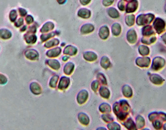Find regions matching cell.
<instances>
[{"instance_id":"30","label":"cell","mask_w":166,"mask_h":130,"mask_svg":"<svg viewBox=\"0 0 166 130\" xmlns=\"http://www.w3.org/2000/svg\"><path fill=\"white\" fill-rule=\"evenodd\" d=\"M139 52L142 55H148L149 53V48L147 46L141 45L139 48Z\"/></svg>"},{"instance_id":"14","label":"cell","mask_w":166,"mask_h":130,"mask_svg":"<svg viewBox=\"0 0 166 130\" xmlns=\"http://www.w3.org/2000/svg\"><path fill=\"white\" fill-rule=\"evenodd\" d=\"M12 37V33L7 28L0 29V38L3 39H10Z\"/></svg>"},{"instance_id":"29","label":"cell","mask_w":166,"mask_h":130,"mask_svg":"<svg viewBox=\"0 0 166 130\" xmlns=\"http://www.w3.org/2000/svg\"><path fill=\"white\" fill-rule=\"evenodd\" d=\"M18 17V14L16 10H12L9 13V19L11 22H15Z\"/></svg>"},{"instance_id":"27","label":"cell","mask_w":166,"mask_h":130,"mask_svg":"<svg viewBox=\"0 0 166 130\" xmlns=\"http://www.w3.org/2000/svg\"><path fill=\"white\" fill-rule=\"evenodd\" d=\"M126 23L129 26H132L134 24V21H135V16L132 14L127 15L125 17Z\"/></svg>"},{"instance_id":"26","label":"cell","mask_w":166,"mask_h":130,"mask_svg":"<svg viewBox=\"0 0 166 130\" xmlns=\"http://www.w3.org/2000/svg\"><path fill=\"white\" fill-rule=\"evenodd\" d=\"M154 33V32L151 26H147L142 29V34L144 36H149Z\"/></svg>"},{"instance_id":"15","label":"cell","mask_w":166,"mask_h":130,"mask_svg":"<svg viewBox=\"0 0 166 130\" xmlns=\"http://www.w3.org/2000/svg\"><path fill=\"white\" fill-rule=\"evenodd\" d=\"M127 39L131 43H134L137 40V35L135 31L133 29H131L128 32Z\"/></svg>"},{"instance_id":"35","label":"cell","mask_w":166,"mask_h":130,"mask_svg":"<svg viewBox=\"0 0 166 130\" xmlns=\"http://www.w3.org/2000/svg\"><path fill=\"white\" fill-rule=\"evenodd\" d=\"M18 11H19V14L21 16L25 17L27 14V12L25 9H23L22 8H19L18 9Z\"/></svg>"},{"instance_id":"18","label":"cell","mask_w":166,"mask_h":130,"mask_svg":"<svg viewBox=\"0 0 166 130\" xmlns=\"http://www.w3.org/2000/svg\"><path fill=\"white\" fill-rule=\"evenodd\" d=\"M58 34L59 33L57 31H55V32H52L48 34H42L40 37V38H41V42H43L47 41V39H50L51 38L54 37V36L56 35H58Z\"/></svg>"},{"instance_id":"42","label":"cell","mask_w":166,"mask_h":130,"mask_svg":"<svg viewBox=\"0 0 166 130\" xmlns=\"http://www.w3.org/2000/svg\"><path fill=\"white\" fill-rule=\"evenodd\" d=\"M122 1H125L126 2H130L132 1V0H122Z\"/></svg>"},{"instance_id":"24","label":"cell","mask_w":166,"mask_h":130,"mask_svg":"<svg viewBox=\"0 0 166 130\" xmlns=\"http://www.w3.org/2000/svg\"><path fill=\"white\" fill-rule=\"evenodd\" d=\"M107 13H108L109 16L111 17L112 18L116 19V18H117L119 17V13L117 11V10L115 8H113V7L109 8L107 10Z\"/></svg>"},{"instance_id":"28","label":"cell","mask_w":166,"mask_h":130,"mask_svg":"<svg viewBox=\"0 0 166 130\" xmlns=\"http://www.w3.org/2000/svg\"><path fill=\"white\" fill-rule=\"evenodd\" d=\"M59 77L57 75H53V77L51 78L49 82V85L51 88H56L57 84L58 81Z\"/></svg>"},{"instance_id":"25","label":"cell","mask_w":166,"mask_h":130,"mask_svg":"<svg viewBox=\"0 0 166 130\" xmlns=\"http://www.w3.org/2000/svg\"><path fill=\"white\" fill-rule=\"evenodd\" d=\"M157 59L158 61L157 60L156 58H155L153 62V67L155 69H157V68H160L161 66L164 65V59L161 58H157Z\"/></svg>"},{"instance_id":"2","label":"cell","mask_w":166,"mask_h":130,"mask_svg":"<svg viewBox=\"0 0 166 130\" xmlns=\"http://www.w3.org/2000/svg\"><path fill=\"white\" fill-rule=\"evenodd\" d=\"M153 26L155 30L157 32L158 34L161 33L164 31V28H165V22L164 20L157 18L155 19L153 23Z\"/></svg>"},{"instance_id":"34","label":"cell","mask_w":166,"mask_h":130,"mask_svg":"<svg viewBox=\"0 0 166 130\" xmlns=\"http://www.w3.org/2000/svg\"><path fill=\"white\" fill-rule=\"evenodd\" d=\"M26 22L28 24H30L32 23L34 21V18L31 15H28L25 18Z\"/></svg>"},{"instance_id":"4","label":"cell","mask_w":166,"mask_h":130,"mask_svg":"<svg viewBox=\"0 0 166 130\" xmlns=\"http://www.w3.org/2000/svg\"><path fill=\"white\" fill-rule=\"evenodd\" d=\"M30 89L31 93L35 95H39L42 92L41 86L36 82H32L31 83Z\"/></svg>"},{"instance_id":"11","label":"cell","mask_w":166,"mask_h":130,"mask_svg":"<svg viewBox=\"0 0 166 130\" xmlns=\"http://www.w3.org/2000/svg\"><path fill=\"white\" fill-rule=\"evenodd\" d=\"M24 38L28 44H34L37 40V37L34 34L27 33L24 35Z\"/></svg>"},{"instance_id":"22","label":"cell","mask_w":166,"mask_h":130,"mask_svg":"<svg viewBox=\"0 0 166 130\" xmlns=\"http://www.w3.org/2000/svg\"><path fill=\"white\" fill-rule=\"evenodd\" d=\"M60 43V41L57 38H53L50 41H48L44 44V47L46 48H50L54 46H57Z\"/></svg>"},{"instance_id":"8","label":"cell","mask_w":166,"mask_h":130,"mask_svg":"<svg viewBox=\"0 0 166 130\" xmlns=\"http://www.w3.org/2000/svg\"><path fill=\"white\" fill-rule=\"evenodd\" d=\"M70 79L67 77H62L60 78L58 85L59 89L64 90L67 88L70 85Z\"/></svg>"},{"instance_id":"16","label":"cell","mask_w":166,"mask_h":130,"mask_svg":"<svg viewBox=\"0 0 166 130\" xmlns=\"http://www.w3.org/2000/svg\"><path fill=\"white\" fill-rule=\"evenodd\" d=\"M77 48H76L75 47L72 46V45H68V46H67L65 48L63 53L65 54L73 56V55H76V53H77Z\"/></svg>"},{"instance_id":"17","label":"cell","mask_w":166,"mask_h":130,"mask_svg":"<svg viewBox=\"0 0 166 130\" xmlns=\"http://www.w3.org/2000/svg\"><path fill=\"white\" fill-rule=\"evenodd\" d=\"M109 34V28L106 26L102 27L99 31V36L102 39H105L108 38Z\"/></svg>"},{"instance_id":"41","label":"cell","mask_w":166,"mask_h":130,"mask_svg":"<svg viewBox=\"0 0 166 130\" xmlns=\"http://www.w3.org/2000/svg\"><path fill=\"white\" fill-rule=\"evenodd\" d=\"M68 58H69V57H67V56H65V57H63L62 59H63V60H64V61H66V60H67V59H68Z\"/></svg>"},{"instance_id":"6","label":"cell","mask_w":166,"mask_h":130,"mask_svg":"<svg viewBox=\"0 0 166 130\" xmlns=\"http://www.w3.org/2000/svg\"><path fill=\"white\" fill-rule=\"evenodd\" d=\"M61 49L60 48L57 47L47 50L46 52V56L49 58H56L60 54Z\"/></svg>"},{"instance_id":"38","label":"cell","mask_w":166,"mask_h":130,"mask_svg":"<svg viewBox=\"0 0 166 130\" xmlns=\"http://www.w3.org/2000/svg\"><path fill=\"white\" fill-rule=\"evenodd\" d=\"M91 0H80V2L83 5H86L90 2Z\"/></svg>"},{"instance_id":"12","label":"cell","mask_w":166,"mask_h":130,"mask_svg":"<svg viewBox=\"0 0 166 130\" xmlns=\"http://www.w3.org/2000/svg\"><path fill=\"white\" fill-rule=\"evenodd\" d=\"M94 26L91 24H85L83 25L81 28L80 32L81 33L83 34H88V33H91L93 32L94 30Z\"/></svg>"},{"instance_id":"5","label":"cell","mask_w":166,"mask_h":130,"mask_svg":"<svg viewBox=\"0 0 166 130\" xmlns=\"http://www.w3.org/2000/svg\"><path fill=\"white\" fill-rule=\"evenodd\" d=\"M138 2L137 0H132L128 3L126 6V12L127 13L135 12L137 9Z\"/></svg>"},{"instance_id":"7","label":"cell","mask_w":166,"mask_h":130,"mask_svg":"<svg viewBox=\"0 0 166 130\" xmlns=\"http://www.w3.org/2000/svg\"><path fill=\"white\" fill-rule=\"evenodd\" d=\"M88 98V93L85 90H83L78 93L77 96V101L80 104H84Z\"/></svg>"},{"instance_id":"23","label":"cell","mask_w":166,"mask_h":130,"mask_svg":"<svg viewBox=\"0 0 166 130\" xmlns=\"http://www.w3.org/2000/svg\"><path fill=\"white\" fill-rule=\"evenodd\" d=\"M112 32L113 35L118 36L121 33V25L118 23H114L112 27Z\"/></svg>"},{"instance_id":"1","label":"cell","mask_w":166,"mask_h":130,"mask_svg":"<svg viewBox=\"0 0 166 130\" xmlns=\"http://www.w3.org/2000/svg\"><path fill=\"white\" fill-rule=\"evenodd\" d=\"M154 14L151 13H148L146 14H140L137 18L136 22L138 25H146L151 23L154 19Z\"/></svg>"},{"instance_id":"33","label":"cell","mask_w":166,"mask_h":130,"mask_svg":"<svg viewBox=\"0 0 166 130\" xmlns=\"http://www.w3.org/2000/svg\"><path fill=\"white\" fill-rule=\"evenodd\" d=\"M118 7L119 10L121 11H123L125 10V3L122 0H121L119 2L118 4Z\"/></svg>"},{"instance_id":"21","label":"cell","mask_w":166,"mask_h":130,"mask_svg":"<svg viewBox=\"0 0 166 130\" xmlns=\"http://www.w3.org/2000/svg\"><path fill=\"white\" fill-rule=\"evenodd\" d=\"M83 56L86 60L89 61H93L97 58V56L96 54L91 52H86L84 53Z\"/></svg>"},{"instance_id":"19","label":"cell","mask_w":166,"mask_h":130,"mask_svg":"<svg viewBox=\"0 0 166 130\" xmlns=\"http://www.w3.org/2000/svg\"><path fill=\"white\" fill-rule=\"evenodd\" d=\"M78 118L80 122L83 125H87L89 123V119L88 116L85 113H79L78 115Z\"/></svg>"},{"instance_id":"20","label":"cell","mask_w":166,"mask_h":130,"mask_svg":"<svg viewBox=\"0 0 166 130\" xmlns=\"http://www.w3.org/2000/svg\"><path fill=\"white\" fill-rule=\"evenodd\" d=\"M74 65L71 62H68L66 64L64 68V72L67 75H70L74 70Z\"/></svg>"},{"instance_id":"3","label":"cell","mask_w":166,"mask_h":130,"mask_svg":"<svg viewBox=\"0 0 166 130\" xmlns=\"http://www.w3.org/2000/svg\"><path fill=\"white\" fill-rule=\"evenodd\" d=\"M26 58L31 60H37L39 58V52L35 49H29L24 53Z\"/></svg>"},{"instance_id":"36","label":"cell","mask_w":166,"mask_h":130,"mask_svg":"<svg viewBox=\"0 0 166 130\" xmlns=\"http://www.w3.org/2000/svg\"><path fill=\"white\" fill-rule=\"evenodd\" d=\"M115 0H103V4L105 6H109L112 5Z\"/></svg>"},{"instance_id":"31","label":"cell","mask_w":166,"mask_h":130,"mask_svg":"<svg viewBox=\"0 0 166 130\" xmlns=\"http://www.w3.org/2000/svg\"><path fill=\"white\" fill-rule=\"evenodd\" d=\"M8 82V79L5 75L0 73V85H5Z\"/></svg>"},{"instance_id":"32","label":"cell","mask_w":166,"mask_h":130,"mask_svg":"<svg viewBox=\"0 0 166 130\" xmlns=\"http://www.w3.org/2000/svg\"><path fill=\"white\" fill-rule=\"evenodd\" d=\"M24 23V20L22 18H20L17 21L15 22V25L16 27H20Z\"/></svg>"},{"instance_id":"13","label":"cell","mask_w":166,"mask_h":130,"mask_svg":"<svg viewBox=\"0 0 166 130\" xmlns=\"http://www.w3.org/2000/svg\"><path fill=\"white\" fill-rule=\"evenodd\" d=\"M54 27H55V25L53 22H47L42 26V28L40 30V32L41 33H46L47 32L53 30L54 29Z\"/></svg>"},{"instance_id":"9","label":"cell","mask_w":166,"mask_h":130,"mask_svg":"<svg viewBox=\"0 0 166 130\" xmlns=\"http://www.w3.org/2000/svg\"><path fill=\"white\" fill-rule=\"evenodd\" d=\"M45 63L49 67L54 70H58L60 68V63L56 59H48L46 60Z\"/></svg>"},{"instance_id":"40","label":"cell","mask_w":166,"mask_h":130,"mask_svg":"<svg viewBox=\"0 0 166 130\" xmlns=\"http://www.w3.org/2000/svg\"><path fill=\"white\" fill-rule=\"evenodd\" d=\"M27 29V26L26 25H25V26H24L22 27V28H21V30H20V31H21V32H24V31H25Z\"/></svg>"},{"instance_id":"10","label":"cell","mask_w":166,"mask_h":130,"mask_svg":"<svg viewBox=\"0 0 166 130\" xmlns=\"http://www.w3.org/2000/svg\"><path fill=\"white\" fill-rule=\"evenodd\" d=\"M91 12L90 11L86 8H81L77 12V15L83 19H88L90 17Z\"/></svg>"},{"instance_id":"39","label":"cell","mask_w":166,"mask_h":130,"mask_svg":"<svg viewBox=\"0 0 166 130\" xmlns=\"http://www.w3.org/2000/svg\"><path fill=\"white\" fill-rule=\"evenodd\" d=\"M67 0H57V1L60 5H63L66 3Z\"/></svg>"},{"instance_id":"37","label":"cell","mask_w":166,"mask_h":130,"mask_svg":"<svg viewBox=\"0 0 166 130\" xmlns=\"http://www.w3.org/2000/svg\"><path fill=\"white\" fill-rule=\"evenodd\" d=\"M37 28L36 27L35 25H32L29 27V30L27 33H35L36 32Z\"/></svg>"}]
</instances>
